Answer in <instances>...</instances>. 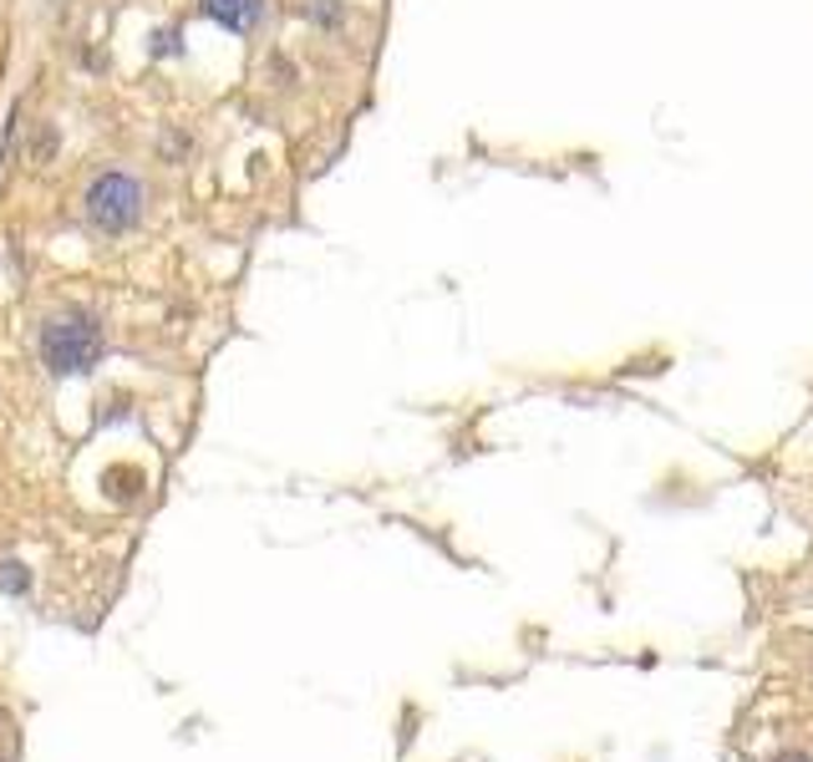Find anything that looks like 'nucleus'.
<instances>
[{"mask_svg": "<svg viewBox=\"0 0 813 762\" xmlns=\"http://www.w3.org/2000/svg\"><path fill=\"white\" fill-rule=\"evenodd\" d=\"M102 357V325L92 315H51L41 325V361L51 377H72V371H92V361Z\"/></svg>", "mask_w": 813, "mask_h": 762, "instance_id": "nucleus-1", "label": "nucleus"}, {"mask_svg": "<svg viewBox=\"0 0 813 762\" xmlns=\"http://www.w3.org/2000/svg\"><path fill=\"white\" fill-rule=\"evenodd\" d=\"M143 179L138 173H122V168H108L102 179H92L87 189V219H92L102 234H128L138 219H143Z\"/></svg>", "mask_w": 813, "mask_h": 762, "instance_id": "nucleus-2", "label": "nucleus"}, {"mask_svg": "<svg viewBox=\"0 0 813 762\" xmlns=\"http://www.w3.org/2000/svg\"><path fill=\"white\" fill-rule=\"evenodd\" d=\"M26 584H31V580H26L21 564H0V590H11V595H21Z\"/></svg>", "mask_w": 813, "mask_h": 762, "instance_id": "nucleus-6", "label": "nucleus"}, {"mask_svg": "<svg viewBox=\"0 0 813 762\" xmlns=\"http://www.w3.org/2000/svg\"><path fill=\"white\" fill-rule=\"evenodd\" d=\"M305 16H311L315 26H341V6H335V0H311V6H305Z\"/></svg>", "mask_w": 813, "mask_h": 762, "instance_id": "nucleus-5", "label": "nucleus"}, {"mask_svg": "<svg viewBox=\"0 0 813 762\" xmlns=\"http://www.w3.org/2000/svg\"><path fill=\"white\" fill-rule=\"evenodd\" d=\"M777 762H813V758H803V752H783Z\"/></svg>", "mask_w": 813, "mask_h": 762, "instance_id": "nucleus-7", "label": "nucleus"}, {"mask_svg": "<svg viewBox=\"0 0 813 762\" xmlns=\"http://www.w3.org/2000/svg\"><path fill=\"white\" fill-rule=\"evenodd\" d=\"M168 51H173V57L183 51V31H179V26H158V31H153V57H168Z\"/></svg>", "mask_w": 813, "mask_h": 762, "instance_id": "nucleus-4", "label": "nucleus"}, {"mask_svg": "<svg viewBox=\"0 0 813 762\" xmlns=\"http://www.w3.org/2000/svg\"><path fill=\"white\" fill-rule=\"evenodd\" d=\"M203 16L219 21L224 31H250L260 21V0H203Z\"/></svg>", "mask_w": 813, "mask_h": 762, "instance_id": "nucleus-3", "label": "nucleus"}]
</instances>
